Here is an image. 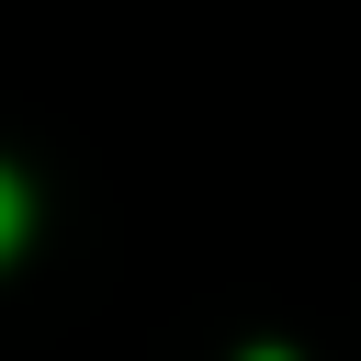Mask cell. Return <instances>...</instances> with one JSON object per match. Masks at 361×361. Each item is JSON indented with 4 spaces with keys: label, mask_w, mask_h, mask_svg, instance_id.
Returning <instances> with one entry per match:
<instances>
[{
    "label": "cell",
    "mask_w": 361,
    "mask_h": 361,
    "mask_svg": "<svg viewBox=\"0 0 361 361\" xmlns=\"http://www.w3.org/2000/svg\"><path fill=\"white\" fill-rule=\"evenodd\" d=\"M23 237V192H11V169H0V248Z\"/></svg>",
    "instance_id": "6da1fadb"
}]
</instances>
